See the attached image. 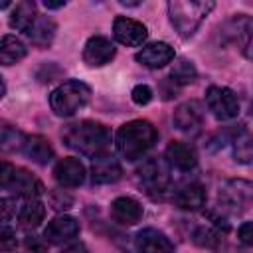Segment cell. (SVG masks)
I'll return each instance as SVG.
<instances>
[{
  "label": "cell",
  "instance_id": "1",
  "mask_svg": "<svg viewBox=\"0 0 253 253\" xmlns=\"http://www.w3.org/2000/svg\"><path fill=\"white\" fill-rule=\"evenodd\" d=\"M61 136L65 146L89 158L107 154V148L111 144V130L97 121H79V123L67 125Z\"/></svg>",
  "mask_w": 253,
  "mask_h": 253
},
{
  "label": "cell",
  "instance_id": "2",
  "mask_svg": "<svg viewBox=\"0 0 253 253\" xmlns=\"http://www.w3.org/2000/svg\"><path fill=\"white\" fill-rule=\"evenodd\" d=\"M158 140V132L152 126V123L136 119L130 123H125L115 136V146L119 154L126 160H138L142 158Z\"/></svg>",
  "mask_w": 253,
  "mask_h": 253
},
{
  "label": "cell",
  "instance_id": "3",
  "mask_svg": "<svg viewBox=\"0 0 253 253\" xmlns=\"http://www.w3.org/2000/svg\"><path fill=\"white\" fill-rule=\"evenodd\" d=\"M213 2H194V0H172L168 2V16L180 38H190L206 16L213 10Z\"/></svg>",
  "mask_w": 253,
  "mask_h": 253
},
{
  "label": "cell",
  "instance_id": "4",
  "mask_svg": "<svg viewBox=\"0 0 253 253\" xmlns=\"http://www.w3.org/2000/svg\"><path fill=\"white\" fill-rule=\"evenodd\" d=\"M91 99V89L83 81H63L49 95V107L57 117H71Z\"/></svg>",
  "mask_w": 253,
  "mask_h": 253
},
{
  "label": "cell",
  "instance_id": "5",
  "mask_svg": "<svg viewBox=\"0 0 253 253\" xmlns=\"http://www.w3.org/2000/svg\"><path fill=\"white\" fill-rule=\"evenodd\" d=\"M206 105L217 121H231L239 115V99L227 87H219V85L208 87Z\"/></svg>",
  "mask_w": 253,
  "mask_h": 253
},
{
  "label": "cell",
  "instance_id": "6",
  "mask_svg": "<svg viewBox=\"0 0 253 253\" xmlns=\"http://www.w3.org/2000/svg\"><path fill=\"white\" fill-rule=\"evenodd\" d=\"M138 180L152 196H162L170 188V170L164 160L148 158L138 166Z\"/></svg>",
  "mask_w": 253,
  "mask_h": 253
},
{
  "label": "cell",
  "instance_id": "7",
  "mask_svg": "<svg viewBox=\"0 0 253 253\" xmlns=\"http://www.w3.org/2000/svg\"><path fill=\"white\" fill-rule=\"evenodd\" d=\"M219 204L229 211H241L251 202V182L229 180L219 188Z\"/></svg>",
  "mask_w": 253,
  "mask_h": 253
},
{
  "label": "cell",
  "instance_id": "8",
  "mask_svg": "<svg viewBox=\"0 0 253 253\" xmlns=\"http://www.w3.org/2000/svg\"><path fill=\"white\" fill-rule=\"evenodd\" d=\"M113 36L119 43L126 45V47H136L142 45L148 38V30L142 22H136L132 18H125L119 16L113 22Z\"/></svg>",
  "mask_w": 253,
  "mask_h": 253
},
{
  "label": "cell",
  "instance_id": "9",
  "mask_svg": "<svg viewBox=\"0 0 253 253\" xmlns=\"http://www.w3.org/2000/svg\"><path fill=\"white\" fill-rule=\"evenodd\" d=\"M174 125L178 130L182 132H188V134H194L200 130L202 123H204V105L196 99H190V101H184L176 107L174 111Z\"/></svg>",
  "mask_w": 253,
  "mask_h": 253
},
{
  "label": "cell",
  "instance_id": "10",
  "mask_svg": "<svg viewBox=\"0 0 253 253\" xmlns=\"http://www.w3.org/2000/svg\"><path fill=\"white\" fill-rule=\"evenodd\" d=\"M115 57V45L105 36H91L83 47V61L89 67L107 65Z\"/></svg>",
  "mask_w": 253,
  "mask_h": 253
},
{
  "label": "cell",
  "instance_id": "11",
  "mask_svg": "<svg viewBox=\"0 0 253 253\" xmlns=\"http://www.w3.org/2000/svg\"><path fill=\"white\" fill-rule=\"evenodd\" d=\"M79 233V221L71 215H55L51 221H47L43 229V239L47 243L59 245L65 241H71Z\"/></svg>",
  "mask_w": 253,
  "mask_h": 253
},
{
  "label": "cell",
  "instance_id": "12",
  "mask_svg": "<svg viewBox=\"0 0 253 253\" xmlns=\"http://www.w3.org/2000/svg\"><path fill=\"white\" fill-rule=\"evenodd\" d=\"M134 245L138 253H174V243L170 237L154 227H144L136 233Z\"/></svg>",
  "mask_w": 253,
  "mask_h": 253
},
{
  "label": "cell",
  "instance_id": "13",
  "mask_svg": "<svg viewBox=\"0 0 253 253\" xmlns=\"http://www.w3.org/2000/svg\"><path fill=\"white\" fill-rule=\"evenodd\" d=\"M164 162L170 168H176L180 172H188V170H192L198 164V154H196L194 146H190L188 142L174 140V142H170L166 146Z\"/></svg>",
  "mask_w": 253,
  "mask_h": 253
},
{
  "label": "cell",
  "instance_id": "14",
  "mask_svg": "<svg viewBox=\"0 0 253 253\" xmlns=\"http://www.w3.org/2000/svg\"><path fill=\"white\" fill-rule=\"evenodd\" d=\"M53 178L61 188H77L85 180V166L79 158H61L53 166Z\"/></svg>",
  "mask_w": 253,
  "mask_h": 253
},
{
  "label": "cell",
  "instance_id": "15",
  "mask_svg": "<svg viewBox=\"0 0 253 253\" xmlns=\"http://www.w3.org/2000/svg\"><path fill=\"white\" fill-rule=\"evenodd\" d=\"M142 206L130 196H119L111 202V217L121 225H134L142 219Z\"/></svg>",
  "mask_w": 253,
  "mask_h": 253
},
{
  "label": "cell",
  "instance_id": "16",
  "mask_svg": "<svg viewBox=\"0 0 253 253\" xmlns=\"http://www.w3.org/2000/svg\"><path fill=\"white\" fill-rule=\"evenodd\" d=\"M121 178H123V168L115 156L101 154L93 158V166H91L93 184H115Z\"/></svg>",
  "mask_w": 253,
  "mask_h": 253
},
{
  "label": "cell",
  "instance_id": "17",
  "mask_svg": "<svg viewBox=\"0 0 253 253\" xmlns=\"http://www.w3.org/2000/svg\"><path fill=\"white\" fill-rule=\"evenodd\" d=\"M172 59H174V47H170L166 42H152L136 53V61L152 69L164 67Z\"/></svg>",
  "mask_w": 253,
  "mask_h": 253
},
{
  "label": "cell",
  "instance_id": "18",
  "mask_svg": "<svg viewBox=\"0 0 253 253\" xmlns=\"http://www.w3.org/2000/svg\"><path fill=\"white\" fill-rule=\"evenodd\" d=\"M174 202L180 210H186V211H196L200 210L204 204H206V190L202 184L198 182H192V184H186L184 188H180L174 196Z\"/></svg>",
  "mask_w": 253,
  "mask_h": 253
},
{
  "label": "cell",
  "instance_id": "19",
  "mask_svg": "<svg viewBox=\"0 0 253 253\" xmlns=\"http://www.w3.org/2000/svg\"><path fill=\"white\" fill-rule=\"evenodd\" d=\"M55 30H57V26H55V22H53L51 18L38 14V18L34 20V24L28 28L26 36H28V38L32 40V43H36L38 47H47V45L51 43V40L55 38Z\"/></svg>",
  "mask_w": 253,
  "mask_h": 253
},
{
  "label": "cell",
  "instance_id": "20",
  "mask_svg": "<svg viewBox=\"0 0 253 253\" xmlns=\"http://www.w3.org/2000/svg\"><path fill=\"white\" fill-rule=\"evenodd\" d=\"M22 152H24L32 162L42 164V166L47 164V162H51V158H53V148H51L49 142H47L43 136H40V134L28 136L26 142H24Z\"/></svg>",
  "mask_w": 253,
  "mask_h": 253
},
{
  "label": "cell",
  "instance_id": "21",
  "mask_svg": "<svg viewBox=\"0 0 253 253\" xmlns=\"http://www.w3.org/2000/svg\"><path fill=\"white\" fill-rule=\"evenodd\" d=\"M28 53L26 43L16 36H2L0 38V63L2 65H14L22 61Z\"/></svg>",
  "mask_w": 253,
  "mask_h": 253
},
{
  "label": "cell",
  "instance_id": "22",
  "mask_svg": "<svg viewBox=\"0 0 253 253\" xmlns=\"http://www.w3.org/2000/svg\"><path fill=\"white\" fill-rule=\"evenodd\" d=\"M10 188H14V192H16L18 196H24L26 200L38 198V196L43 192L42 182H40L38 178H34L28 170H22V168L16 170V176H14V182H12Z\"/></svg>",
  "mask_w": 253,
  "mask_h": 253
},
{
  "label": "cell",
  "instance_id": "23",
  "mask_svg": "<svg viewBox=\"0 0 253 253\" xmlns=\"http://www.w3.org/2000/svg\"><path fill=\"white\" fill-rule=\"evenodd\" d=\"M43 215H45V208H43V202L40 198H30L24 202V206L20 208L18 211V219H20V225L28 227V229H34L38 227L42 221H43Z\"/></svg>",
  "mask_w": 253,
  "mask_h": 253
},
{
  "label": "cell",
  "instance_id": "24",
  "mask_svg": "<svg viewBox=\"0 0 253 253\" xmlns=\"http://www.w3.org/2000/svg\"><path fill=\"white\" fill-rule=\"evenodd\" d=\"M38 18V10H36V4L30 2V0H24V2H18L10 14V26L14 30H20V32H28V28L34 24V20Z\"/></svg>",
  "mask_w": 253,
  "mask_h": 253
},
{
  "label": "cell",
  "instance_id": "25",
  "mask_svg": "<svg viewBox=\"0 0 253 253\" xmlns=\"http://www.w3.org/2000/svg\"><path fill=\"white\" fill-rule=\"evenodd\" d=\"M233 156L237 162L241 164H249L251 158H253V142H251V134L247 128H239L235 134H233Z\"/></svg>",
  "mask_w": 253,
  "mask_h": 253
},
{
  "label": "cell",
  "instance_id": "26",
  "mask_svg": "<svg viewBox=\"0 0 253 253\" xmlns=\"http://www.w3.org/2000/svg\"><path fill=\"white\" fill-rule=\"evenodd\" d=\"M26 138H28V134H24L22 130L4 126V128H0V150L2 152H22Z\"/></svg>",
  "mask_w": 253,
  "mask_h": 253
},
{
  "label": "cell",
  "instance_id": "27",
  "mask_svg": "<svg viewBox=\"0 0 253 253\" xmlns=\"http://www.w3.org/2000/svg\"><path fill=\"white\" fill-rule=\"evenodd\" d=\"M196 67L190 59H178L170 69V81L176 85H188L196 79Z\"/></svg>",
  "mask_w": 253,
  "mask_h": 253
},
{
  "label": "cell",
  "instance_id": "28",
  "mask_svg": "<svg viewBox=\"0 0 253 253\" xmlns=\"http://www.w3.org/2000/svg\"><path fill=\"white\" fill-rule=\"evenodd\" d=\"M194 241L198 245H204V247H213L217 243V233L213 229H210V227H200L194 233Z\"/></svg>",
  "mask_w": 253,
  "mask_h": 253
},
{
  "label": "cell",
  "instance_id": "29",
  "mask_svg": "<svg viewBox=\"0 0 253 253\" xmlns=\"http://www.w3.org/2000/svg\"><path fill=\"white\" fill-rule=\"evenodd\" d=\"M16 243H18L16 231L6 225H0V251H12L16 247Z\"/></svg>",
  "mask_w": 253,
  "mask_h": 253
},
{
  "label": "cell",
  "instance_id": "30",
  "mask_svg": "<svg viewBox=\"0 0 253 253\" xmlns=\"http://www.w3.org/2000/svg\"><path fill=\"white\" fill-rule=\"evenodd\" d=\"M16 166L6 162V160H0V188H10L12 182H14V176H16Z\"/></svg>",
  "mask_w": 253,
  "mask_h": 253
},
{
  "label": "cell",
  "instance_id": "31",
  "mask_svg": "<svg viewBox=\"0 0 253 253\" xmlns=\"http://www.w3.org/2000/svg\"><path fill=\"white\" fill-rule=\"evenodd\" d=\"M130 97L136 105H148L152 101V89L148 85H136L132 91H130Z\"/></svg>",
  "mask_w": 253,
  "mask_h": 253
},
{
  "label": "cell",
  "instance_id": "32",
  "mask_svg": "<svg viewBox=\"0 0 253 253\" xmlns=\"http://www.w3.org/2000/svg\"><path fill=\"white\" fill-rule=\"evenodd\" d=\"M16 213V200L0 198V223H6Z\"/></svg>",
  "mask_w": 253,
  "mask_h": 253
},
{
  "label": "cell",
  "instance_id": "33",
  "mask_svg": "<svg viewBox=\"0 0 253 253\" xmlns=\"http://www.w3.org/2000/svg\"><path fill=\"white\" fill-rule=\"evenodd\" d=\"M237 237L243 245H251L253 243V223L251 221H243L237 229Z\"/></svg>",
  "mask_w": 253,
  "mask_h": 253
},
{
  "label": "cell",
  "instance_id": "34",
  "mask_svg": "<svg viewBox=\"0 0 253 253\" xmlns=\"http://www.w3.org/2000/svg\"><path fill=\"white\" fill-rule=\"evenodd\" d=\"M71 202L73 200L69 196H63V190L51 196V204H53L55 210H67V208H71Z\"/></svg>",
  "mask_w": 253,
  "mask_h": 253
},
{
  "label": "cell",
  "instance_id": "35",
  "mask_svg": "<svg viewBox=\"0 0 253 253\" xmlns=\"http://www.w3.org/2000/svg\"><path fill=\"white\" fill-rule=\"evenodd\" d=\"M59 253H89L87 251V247H85V243H81V241H77V243H71V245H67V247H63Z\"/></svg>",
  "mask_w": 253,
  "mask_h": 253
},
{
  "label": "cell",
  "instance_id": "36",
  "mask_svg": "<svg viewBox=\"0 0 253 253\" xmlns=\"http://www.w3.org/2000/svg\"><path fill=\"white\" fill-rule=\"evenodd\" d=\"M43 6H45V8H51V10H55V8H63V6H65V0H59V2L45 0V2H43Z\"/></svg>",
  "mask_w": 253,
  "mask_h": 253
},
{
  "label": "cell",
  "instance_id": "37",
  "mask_svg": "<svg viewBox=\"0 0 253 253\" xmlns=\"http://www.w3.org/2000/svg\"><path fill=\"white\" fill-rule=\"evenodd\" d=\"M6 95V83H4V79H2V75H0V99Z\"/></svg>",
  "mask_w": 253,
  "mask_h": 253
},
{
  "label": "cell",
  "instance_id": "38",
  "mask_svg": "<svg viewBox=\"0 0 253 253\" xmlns=\"http://www.w3.org/2000/svg\"><path fill=\"white\" fill-rule=\"evenodd\" d=\"M8 6H10V2H0V10L2 8H8Z\"/></svg>",
  "mask_w": 253,
  "mask_h": 253
},
{
  "label": "cell",
  "instance_id": "39",
  "mask_svg": "<svg viewBox=\"0 0 253 253\" xmlns=\"http://www.w3.org/2000/svg\"><path fill=\"white\" fill-rule=\"evenodd\" d=\"M34 253H43V251L42 249H34Z\"/></svg>",
  "mask_w": 253,
  "mask_h": 253
}]
</instances>
